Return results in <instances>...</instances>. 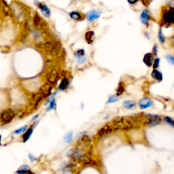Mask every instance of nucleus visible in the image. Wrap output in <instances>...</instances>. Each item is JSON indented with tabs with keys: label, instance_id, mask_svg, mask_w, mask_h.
<instances>
[{
	"label": "nucleus",
	"instance_id": "f257e3e1",
	"mask_svg": "<svg viewBox=\"0 0 174 174\" xmlns=\"http://www.w3.org/2000/svg\"><path fill=\"white\" fill-rule=\"evenodd\" d=\"M174 24V8L163 7L161 12V25H170Z\"/></svg>",
	"mask_w": 174,
	"mask_h": 174
},
{
	"label": "nucleus",
	"instance_id": "f03ea898",
	"mask_svg": "<svg viewBox=\"0 0 174 174\" xmlns=\"http://www.w3.org/2000/svg\"><path fill=\"white\" fill-rule=\"evenodd\" d=\"M33 3L42 15L46 18H50L51 16V10L45 3L42 2L40 0H33Z\"/></svg>",
	"mask_w": 174,
	"mask_h": 174
},
{
	"label": "nucleus",
	"instance_id": "7ed1b4c3",
	"mask_svg": "<svg viewBox=\"0 0 174 174\" xmlns=\"http://www.w3.org/2000/svg\"><path fill=\"white\" fill-rule=\"evenodd\" d=\"M33 25L34 27L39 30H44L47 27V23L37 12H35L33 17Z\"/></svg>",
	"mask_w": 174,
	"mask_h": 174
},
{
	"label": "nucleus",
	"instance_id": "20e7f679",
	"mask_svg": "<svg viewBox=\"0 0 174 174\" xmlns=\"http://www.w3.org/2000/svg\"><path fill=\"white\" fill-rule=\"evenodd\" d=\"M15 117V113L11 109H6L3 110L0 114V120L3 124H8Z\"/></svg>",
	"mask_w": 174,
	"mask_h": 174
},
{
	"label": "nucleus",
	"instance_id": "39448f33",
	"mask_svg": "<svg viewBox=\"0 0 174 174\" xmlns=\"http://www.w3.org/2000/svg\"><path fill=\"white\" fill-rule=\"evenodd\" d=\"M162 119L161 116L155 114H148L145 116V122L149 127H154L160 124Z\"/></svg>",
	"mask_w": 174,
	"mask_h": 174
},
{
	"label": "nucleus",
	"instance_id": "423d86ee",
	"mask_svg": "<svg viewBox=\"0 0 174 174\" xmlns=\"http://www.w3.org/2000/svg\"><path fill=\"white\" fill-rule=\"evenodd\" d=\"M139 108L141 110H145L148 108H150L154 105V102L149 97H143L139 100L138 103Z\"/></svg>",
	"mask_w": 174,
	"mask_h": 174
},
{
	"label": "nucleus",
	"instance_id": "0eeeda50",
	"mask_svg": "<svg viewBox=\"0 0 174 174\" xmlns=\"http://www.w3.org/2000/svg\"><path fill=\"white\" fill-rule=\"evenodd\" d=\"M102 12L97 10H92L86 14V19L88 22H93L95 21L100 17Z\"/></svg>",
	"mask_w": 174,
	"mask_h": 174
},
{
	"label": "nucleus",
	"instance_id": "6e6552de",
	"mask_svg": "<svg viewBox=\"0 0 174 174\" xmlns=\"http://www.w3.org/2000/svg\"><path fill=\"white\" fill-rule=\"evenodd\" d=\"M150 19H151V16L148 10L147 9L143 10L140 15V20L141 23H142V24H143L144 25L148 26L149 25Z\"/></svg>",
	"mask_w": 174,
	"mask_h": 174
},
{
	"label": "nucleus",
	"instance_id": "1a4fd4ad",
	"mask_svg": "<svg viewBox=\"0 0 174 174\" xmlns=\"http://www.w3.org/2000/svg\"><path fill=\"white\" fill-rule=\"evenodd\" d=\"M154 60H155V56H154V54L152 52H148V53L145 54L143 58V62L148 68L152 67Z\"/></svg>",
	"mask_w": 174,
	"mask_h": 174
},
{
	"label": "nucleus",
	"instance_id": "9d476101",
	"mask_svg": "<svg viewBox=\"0 0 174 174\" xmlns=\"http://www.w3.org/2000/svg\"><path fill=\"white\" fill-rule=\"evenodd\" d=\"M69 16L71 19L74 20V21H80L84 19L85 16L83 15L82 13H79L77 11H72L71 13H69Z\"/></svg>",
	"mask_w": 174,
	"mask_h": 174
},
{
	"label": "nucleus",
	"instance_id": "9b49d317",
	"mask_svg": "<svg viewBox=\"0 0 174 174\" xmlns=\"http://www.w3.org/2000/svg\"><path fill=\"white\" fill-rule=\"evenodd\" d=\"M151 76L154 80H157V82H161L163 78V75L162 72L158 70L157 69H153L152 72L151 73Z\"/></svg>",
	"mask_w": 174,
	"mask_h": 174
},
{
	"label": "nucleus",
	"instance_id": "f8f14e48",
	"mask_svg": "<svg viewBox=\"0 0 174 174\" xmlns=\"http://www.w3.org/2000/svg\"><path fill=\"white\" fill-rule=\"evenodd\" d=\"M122 106L125 108L127 109V110H133V108H135L136 106V103L135 101L132 100H125L124 102L122 103Z\"/></svg>",
	"mask_w": 174,
	"mask_h": 174
},
{
	"label": "nucleus",
	"instance_id": "ddd939ff",
	"mask_svg": "<svg viewBox=\"0 0 174 174\" xmlns=\"http://www.w3.org/2000/svg\"><path fill=\"white\" fill-rule=\"evenodd\" d=\"M69 84H70V81L67 78H64L61 82L59 86H58V90H65L68 88Z\"/></svg>",
	"mask_w": 174,
	"mask_h": 174
},
{
	"label": "nucleus",
	"instance_id": "4468645a",
	"mask_svg": "<svg viewBox=\"0 0 174 174\" xmlns=\"http://www.w3.org/2000/svg\"><path fill=\"white\" fill-rule=\"evenodd\" d=\"M95 37V33L93 31H87L86 34H85V40L87 42V43L88 44H92L93 42Z\"/></svg>",
	"mask_w": 174,
	"mask_h": 174
},
{
	"label": "nucleus",
	"instance_id": "2eb2a0df",
	"mask_svg": "<svg viewBox=\"0 0 174 174\" xmlns=\"http://www.w3.org/2000/svg\"><path fill=\"white\" fill-rule=\"evenodd\" d=\"M33 129L32 128H29L28 129L27 131H26V132L25 133V134L23 135V142H26L28 139L30 138V137H31V135L32 134V133H33Z\"/></svg>",
	"mask_w": 174,
	"mask_h": 174
},
{
	"label": "nucleus",
	"instance_id": "dca6fc26",
	"mask_svg": "<svg viewBox=\"0 0 174 174\" xmlns=\"http://www.w3.org/2000/svg\"><path fill=\"white\" fill-rule=\"evenodd\" d=\"M116 92H117L116 95L118 96L124 93V92H125V86H124V84H123L122 82H120L118 84V87H117Z\"/></svg>",
	"mask_w": 174,
	"mask_h": 174
},
{
	"label": "nucleus",
	"instance_id": "f3484780",
	"mask_svg": "<svg viewBox=\"0 0 174 174\" xmlns=\"http://www.w3.org/2000/svg\"><path fill=\"white\" fill-rule=\"evenodd\" d=\"M158 38H159V40L160 42V43L162 44H164L165 42V38L164 36L163 31H162V29L160 28L159 30V33H158Z\"/></svg>",
	"mask_w": 174,
	"mask_h": 174
},
{
	"label": "nucleus",
	"instance_id": "a211bd4d",
	"mask_svg": "<svg viewBox=\"0 0 174 174\" xmlns=\"http://www.w3.org/2000/svg\"><path fill=\"white\" fill-rule=\"evenodd\" d=\"M74 56L75 57L77 58H81L82 57V56H85V51L84 49H80L78 50H77V51L74 53Z\"/></svg>",
	"mask_w": 174,
	"mask_h": 174
},
{
	"label": "nucleus",
	"instance_id": "6ab92c4d",
	"mask_svg": "<svg viewBox=\"0 0 174 174\" xmlns=\"http://www.w3.org/2000/svg\"><path fill=\"white\" fill-rule=\"evenodd\" d=\"M56 74L54 72H52L50 73L49 76H48V80L49 81L50 83H54V81L56 80Z\"/></svg>",
	"mask_w": 174,
	"mask_h": 174
},
{
	"label": "nucleus",
	"instance_id": "aec40b11",
	"mask_svg": "<svg viewBox=\"0 0 174 174\" xmlns=\"http://www.w3.org/2000/svg\"><path fill=\"white\" fill-rule=\"evenodd\" d=\"M119 100V99H118V95H112V96H110V97L108 98V102H107V104H111V103H114V102H118V101Z\"/></svg>",
	"mask_w": 174,
	"mask_h": 174
},
{
	"label": "nucleus",
	"instance_id": "412c9836",
	"mask_svg": "<svg viewBox=\"0 0 174 174\" xmlns=\"http://www.w3.org/2000/svg\"><path fill=\"white\" fill-rule=\"evenodd\" d=\"M72 139H73V133L72 132H70L68 133V134L65 135V141L66 143H70L71 141H72Z\"/></svg>",
	"mask_w": 174,
	"mask_h": 174
},
{
	"label": "nucleus",
	"instance_id": "4be33fe9",
	"mask_svg": "<svg viewBox=\"0 0 174 174\" xmlns=\"http://www.w3.org/2000/svg\"><path fill=\"white\" fill-rule=\"evenodd\" d=\"M164 121H165V122H167V124H169L170 126L174 127V120H172L171 118H169V117L168 116H165V118H164Z\"/></svg>",
	"mask_w": 174,
	"mask_h": 174
},
{
	"label": "nucleus",
	"instance_id": "5701e85b",
	"mask_svg": "<svg viewBox=\"0 0 174 174\" xmlns=\"http://www.w3.org/2000/svg\"><path fill=\"white\" fill-rule=\"evenodd\" d=\"M160 61H161V59H160L159 58H155V60H154V62H153V65H152L153 69H158L159 68Z\"/></svg>",
	"mask_w": 174,
	"mask_h": 174
},
{
	"label": "nucleus",
	"instance_id": "b1692460",
	"mask_svg": "<svg viewBox=\"0 0 174 174\" xmlns=\"http://www.w3.org/2000/svg\"><path fill=\"white\" fill-rule=\"evenodd\" d=\"M165 58L167 60V61L169 62L170 64L174 65V56L168 54V55L165 56Z\"/></svg>",
	"mask_w": 174,
	"mask_h": 174
},
{
	"label": "nucleus",
	"instance_id": "393cba45",
	"mask_svg": "<svg viewBox=\"0 0 174 174\" xmlns=\"http://www.w3.org/2000/svg\"><path fill=\"white\" fill-rule=\"evenodd\" d=\"M54 106H55V100H54V99H52V100L50 102V104L47 109V111L51 110L52 109H53L54 108Z\"/></svg>",
	"mask_w": 174,
	"mask_h": 174
},
{
	"label": "nucleus",
	"instance_id": "a878e982",
	"mask_svg": "<svg viewBox=\"0 0 174 174\" xmlns=\"http://www.w3.org/2000/svg\"><path fill=\"white\" fill-rule=\"evenodd\" d=\"M27 125H26V126H24L23 127H21V128H20L19 129H17V130H16L15 131V133H16V134H19V133L25 131L26 130H27Z\"/></svg>",
	"mask_w": 174,
	"mask_h": 174
},
{
	"label": "nucleus",
	"instance_id": "bb28decb",
	"mask_svg": "<svg viewBox=\"0 0 174 174\" xmlns=\"http://www.w3.org/2000/svg\"><path fill=\"white\" fill-rule=\"evenodd\" d=\"M152 53L154 54V56H157V54H158V46L157 44H155V45H154L153 48H152Z\"/></svg>",
	"mask_w": 174,
	"mask_h": 174
},
{
	"label": "nucleus",
	"instance_id": "cd10ccee",
	"mask_svg": "<svg viewBox=\"0 0 174 174\" xmlns=\"http://www.w3.org/2000/svg\"><path fill=\"white\" fill-rule=\"evenodd\" d=\"M77 62H78V64H83L86 61V57L85 56H82V57L81 58H77Z\"/></svg>",
	"mask_w": 174,
	"mask_h": 174
},
{
	"label": "nucleus",
	"instance_id": "c85d7f7f",
	"mask_svg": "<svg viewBox=\"0 0 174 174\" xmlns=\"http://www.w3.org/2000/svg\"><path fill=\"white\" fill-rule=\"evenodd\" d=\"M141 1H142L143 4L145 6H148L152 1V0H141Z\"/></svg>",
	"mask_w": 174,
	"mask_h": 174
},
{
	"label": "nucleus",
	"instance_id": "c756f323",
	"mask_svg": "<svg viewBox=\"0 0 174 174\" xmlns=\"http://www.w3.org/2000/svg\"><path fill=\"white\" fill-rule=\"evenodd\" d=\"M17 173H31V172L29 171V170H21L19 169V171H17Z\"/></svg>",
	"mask_w": 174,
	"mask_h": 174
},
{
	"label": "nucleus",
	"instance_id": "7c9ffc66",
	"mask_svg": "<svg viewBox=\"0 0 174 174\" xmlns=\"http://www.w3.org/2000/svg\"><path fill=\"white\" fill-rule=\"evenodd\" d=\"M128 3L131 5H134L139 1V0H127Z\"/></svg>",
	"mask_w": 174,
	"mask_h": 174
},
{
	"label": "nucleus",
	"instance_id": "2f4dec72",
	"mask_svg": "<svg viewBox=\"0 0 174 174\" xmlns=\"http://www.w3.org/2000/svg\"><path fill=\"white\" fill-rule=\"evenodd\" d=\"M19 169H21V170H29V167L27 165H22L21 167L19 168Z\"/></svg>",
	"mask_w": 174,
	"mask_h": 174
},
{
	"label": "nucleus",
	"instance_id": "473e14b6",
	"mask_svg": "<svg viewBox=\"0 0 174 174\" xmlns=\"http://www.w3.org/2000/svg\"><path fill=\"white\" fill-rule=\"evenodd\" d=\"M29 159L31 160V161H35L36 160V158L32 155H29Z\"/></svg>",
	"mask_w": 174,
	"mask_h": 174
},
{
	"label": "nucleus",
	"instance_id": "72a5a7b5",
	"mask_svg": "<svg viewBox=\"0 0 174 174\" xmlns=\"http://www.w3.org/2000/svg\"><path fill=\"white\" fill-rule=\"evenodd\" d=\"M38 117H39V115H38V114L37 115V116H35V117H34V118H32V120H35V118H38Z\"/></svg>",
	"mask_w": 174,
	"mask_h": 174
},
{
	"label": "nucleus",
	"instance_id": "f704fd0d",
	"mask_svg": "<svg viewBox=\"0 0 174 174\" xmlns=\"http://www.w3.org/2000/svg\"><path fill=\"white\" fill-rule=\"evenodd\" d=\"M1 135H0V145H1Z\"/></svg>",
	"mask_w": 174,
	"mask_h": 174
}]
</instances>
